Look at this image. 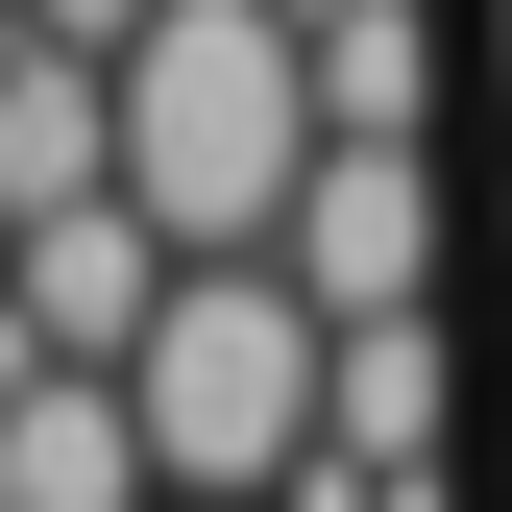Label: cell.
I'll list each match as a JSON object with an SVG mask.
<instances>
[{
    "instance_id": "obj_4",
    "label": "cell",
    "mask_w": 512,
    "mask_h": 512,
    "mask_svg": "<svg viewBox=\"0 0 512 512\" xmlns=\"http://www.w3.org/2000/svg\"><path fill=\"white\" fill-rule=\"evenodd\" d=\"M147 317H171V244L147 220H49V244H0V366H98V391H122V366H147Z\"/></svg>"
},
{
    "instance_id": "obj_6",
    "label": "cell",
    "mask_w": 512,
    "mask_h": 512,
    "mask_svg": "<svg viewBox=\"0 0 512 512\" xmlns=\"http://www.w3.org/2000/svg\"><path fill=\"white\" fill-rule=\"evenodd\" d=\"M0 512H171L147 415H122L98 366H0Z\"/></svg>"
},
{
    "instance_id": "obj_5",
    "label": "cell",
    "mask_w": 512,
    "mask_h": 512,
    "mask_svg": "<svg viewBox=\"0 0 512 512\" xmlns=\"http://www.w3.org/2000/svg\"><path fill=\"white\" fill-rule=\"evenodd\" d=\"M98 196H122V74H74V49L0 25V244H49V220H98Z\"/></svg>"
},
{
    "instance_id": "obj_8",
    "label": "cell",
    "mask_w": 512,
    "mask_h": 512,
    "mask_svg": "<svg viewBox=\"0 0 512 512\" xmlns=\"http://www.w3.org/2000/svg\"><path fill=\"white\" fill-rule=\"evenodd\" d=\"M317 464H366V488H415V464H439V317H366V342H342Z\"/></svg>"
},
{
    "instance_id": "obj_1",
    "label": "cell",
    "mask_w": 512,
    "mask_h": 512,
    "mask_svg": "<svg viewBox=\"0 0 512 512\" xmlns=\"http://www.w3.org/2000/svg\"><path fill=\"white\" fill-rule=\"evenodd\" d=\"M293 196H317V49H293V0H171L122 49V220L171 269H269Z\"/></svg>"
},
{
    "instance_id": "obj_2",
    "label": "cell",
    "mask_w": 512,
    "mask_h": 512,
    "mask_svg": "<svg viewBox=\"0 0 512 512\" xmlns=\"http://www.w3.org/2000/svg\"><path fill=\"white\" fill-rule=\"evenodd\" d=\"M317 391H342V342L293 317V269H171L147 366H122L171 512H293V488H317Z\"/></svg>"
},
{
    "instance_id": "obj_7",
    "label": "cell",
    "mask_w": 512,
    "mask_h": 512,
    "mask_svg": "<svg viewBox=\"0 0 512 512\" xmlns=\"http://www.w3.org/2000/svg\"><path fill=\"white\" fill-rule=\"evenodd\" d=\"M317 49V147H415L439 122V0H293Z\"/></svg>"
},
{
    "instance_id": "obj_3",
    "label": "cell",
    "mask_w": 512,
    "mask_h": 512,
    "mask_svg": "<svg viewBox=\"0 0 512 512\" xmlns=\"http://www.w3.org/2000/svg\"><path fill=\"white\" fill-rule=\"evenodd\" d=\"M293 317L317 342H366V317H439V171L415 147H317V196H293Z\"/></svg>"
},
{
    "instance_id": "obj_9",
    "label": "cell",
    "mask_w": 512,
    "mask_h": 512,
    "mask_svg": "<svg viewBox=\"0 0 512 512\" xmlns=\"http://www.w3.org/2000/svg\"><path fill=\"white\" fill-rule=\"evenodd\" d=\"M0 25H25V49H74V74H122V49H147L171 0H0Z\"/></svg>"
}]
</instances>
